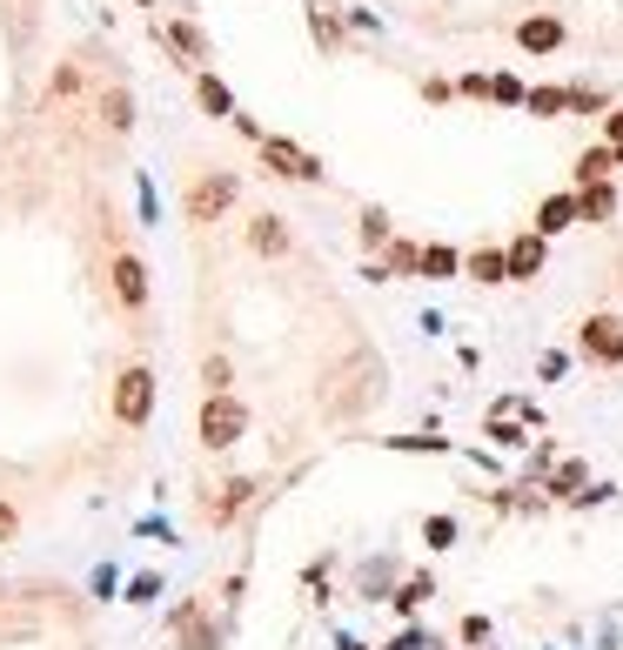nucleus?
Returning a JSON list of instances; mask_svg holds the SVG:
<instances>
[{"instance_id": "obj_4", "label": "nucleus", "mask_w": 623, "mask_h": 650, "mask_svg": "<svg viewBox=\"0 0 623 650\" xmlns=\"http://www.w3.org/2000/svg\"><path fill=\"white\" fill-rule=\"evenodd\" d=\"M255 148H262V168H268V175H282V181H308V188L329 181V168L308 155V148H295L289 135H262Z\"/></svg>"}, {"instance_id": "obj_6", "label": "nucleus", "mask_w": 623, "mask_h": 650, "mask_svg": "<svg viewBox=\"0 0 623 650\" xmlns=\"http://www.w3.org/2000/svg\"><path fill=\"white\" fill-rule=\"evenodd\" d=\"M107 289H114V302H122L128 316H141V309H148V295H154L148 262H141L135 248H114V255H107Z\"/></svg>"}, {"instance_id": "obj_2", "label": "nucleus", "mask_w": 623, "mask_h": 650, "mask_svg": "<svg viewBox=\"0 0 623 650\" xmlns=\"http://www.w3.org/2000/svg\"><path fill=\"white\" fill-rule=\"evenodd\" d=\"M194 436L202 449H236L249 436V403L228 390V396H202V416H194Z\"/></svg>"}, {"instance_id": "obj_17", "label": "nucleus", "mask_w": 623, "mask_h": 650, "mask_svg": "<svg viewBox=\"0 0 623 650\" xmlns=\"http://www.w3.org/2000/svg\"><path fill=\"white\" fill-rule=\"evenodd\" d=\"M483 436H490L496 449H530L536 430L523 423V416H510V409H490V416H483Z\"/></svg>"}, {"instance_id": "obj_40", "label": "nucleus", "mask_w": 623, "mask_h": 650, "mask_svg": "<svg viewBox=\"0 0 623 650\" xmlns=\"http://www.w3.org/2000/svg\"><path fill=\"white\" fill-rule=\"evenodd\" d=\"M610 496H616L610 483H590V489H576V504H570V510H597V504H610Z\"/></svg>"}, {"instance_id": "obj_14", "label": "nucleus", "mask_w": 623, "mask_h": 650, "mask_svg": "<svg viewBox=\"0 0 623 650\" xmlns=\"http://www.w3.org/2000/svg\"><path fill=\"white\" fill-rule=\"evenodd\" d=\"M289 242H295V235H289V215L268 208V215H255V221H249V248H255V255L276 262V255H289Z\"/></svg>"}, {"instance_id": "obj_12", "label": "nucleus", "mask_w": 623, "mask_h": 650, "mask_svg": "<svg viewBox=\"0 0 623 650\" xmlns=\"http://www.w3.org/2000/svg\"><path fill=\"white\" fill-rule=\"evenodd\" d=\"M576 221H583V208H576V188H563V195H543V202H536V221H530V228L557 242L563 228H576Z\"/></svg>"}, {"instance_id": "obj_44", "label": "nucleus", "mask_w": 623, "mask_h": 650, "mask_svg": "<svg viewBox=\"0 0 623 650\" xmlns=\"http://www.w3.org/2000/svg\"><path fill=\"white\" fill-rule=\"evenodd\" d=\"M603 141H610V148H623V101L603 114Z\"/></svg>"}, {"instance_id": "obj_10", "label": "nucleus", "mask_w": 623, "mask_h": 650, "mask_svg": "<svg viewBox=\"0 0 623 650\" xmlns=\"http://www.w3.org/2000/svg\"><path fill=\"white\" fill-rule=\"evenodd\" d=\"M462 276L483 282V289H503V282H510V248H496V242L462 248Z\"/></svg>"}, {"instance_id": "obj_29", "label": "nucleus", "mask_w": 623, "mask_h": 650, "mask_svg": "<svg viewBox=\"0 0 623 650\" xmlns=\"http://www.w3.org/2000/svg\"><path fill=\"white\" fill-rule=\"evenodd\" d=\"M389 577H396V563H389V557L363 563V597H369V603H389Z\"/></svg>"}, {"instance_id": "obj_35", "label": "nucleus", "mask_w": 623, "mask_h": 650, "mask_svg": "<svg viewBox=\"0 0 623 650\" xmlns=\"http://www.w3.org/2000/svg\"><path fill=\"white\" fill-rule=\"evenodd\" d=\"M135 202H141V221H148V228H162V202H154V181H148V175L135 181Z\"/></svg>"}, {"instance_id": "obj_25", "label": "nucleus", "mask_w": 623, "mask_h": 650, "mask_svg": "<svg viewBox=\"0 0 623 650\" xmlns=\"http://www.w3.org/2000/svg\"><path fill=\"white\" fill-rule=\"evenodd\" d=\"M382 449H403V456H449L456 443H449V436H430V430H422V436H382Z\"/></svg>"}, {"instance_id": "obj_27", "label": "nucleus", "mask_w": 623, "mask_h": 650, "mask_svg": "<svg viewBox=\"0 0 623 650\" xmlns=\"http://www.w3.org/2000/svg\"><path fill=\"white\" fill-rule=\"evenodd\" d=\"M202 390H208V396H228V390H236V362H228L221 349L202 356Z\"/></svg>"}, {"instance_id": "obj_41", "label": "nucleus", "mask_w": 623, "mask_h": 650, "mask_svg": "<svg viewBox=\"0 0 623 650\" xmlns=\"http://www.w3.org/2000/svg\"><path fill=\"white\" fill-rule=\"evenodd\" d=\"M14 537H21V510L0 496V544H14Z\"/></svg>"}, {"instance_id": "obj_30", "label": "nucleus", "mask_w": 623, "mask_h": 650, "mask_svg": "<svg viewBox=\"0 0 623 650\" xmlns=\"http://www.w3.org/2000/svg\"><path fill=\"white\" fill-rule=\"evenodd\" d=\"M382 650H449L436 630H422V624H409V630H396V637H389Z\"/></svg>"}, {"instance_id": "obj_23", "label": "nucleus", "mask_w": 623, "mask_h": 650, "mask_svg": "<svg viewBox=\"0 0 623 650\" xmlns=\"http://www.w3.org/2000/svg\"><path fill=\"white\" fill-rule=\"evenodd\" d=\"M382 269H389V282H396V276H422V242H389L382 248Z\"/></svg>"}, {"instance_id": "obj_19", "label": "nucleus", "mask_w": 623, "mask_h": 650, "mask_svg": "<svg viewBox=\"0 0 623 650\" xmlns=\"http://www.w3.org/2000/svg\"><path fill=\"white\" fill-rule=\"evenodd\" d=\"M610 175H616V148H610V141L583 148V155H576V168H570V181H576V188H590V181H610Z\"/></svg>"}, {"instance_id": "obj_9", "label": "nucleus", "mask_w": 623, "mask_h": 650, "mask_svg": "<svg viewBox=\"0 0 623 650\" xmlns=\"http://www.w3.org/2000/svg\"><path fill=\"white\" fill-rule=\"evenodd\" d=\"M503 248H510V282H536L543 269H550V235H536V228L510 235Z\"/></svg>"}, {"instance_id": "obj_39", "label": "nucleus", "mask_w": 623, "mask_h": 650, "mask_svg": "<svg viewBox=\"0 0 623 650\" xmlns=\"http://www.w3.org/2000/svg\"><path fill=\"white\" fill-rule=\"evenodd\" d=\"M456 94H462V101H490V74H462Z\"/></svg>"}, {"instance_id": "obj_34", "label": "nucleus", "mask_w": 623, "mask_h": 650, "mask_svg": "<svg viewBox=\"0 0 623 650\" xmlns=\"http://www.w3.org/2000/svg\"><path fill=\"white\" fill-rule=\"evenodd\" d=\"M456 637H462V643H476V650H483V643L496 637V624L483 617V610H470V617H462V624H456Z\"/></svg>"}, {"instance_id": "obj_22", "label": "nucleus", "mask_w": 623, "mask_h": 650, "mask_svg": "<svg viewBox=\"0 0 623 650\" xmlns=\"http://www.w3.org/2000/svg\"><path fill=\"white\" fill-rule=\"evenodd\" d=\"M356 235H363V248H369V255H382L389 242H396V221H389L382 208H363V215H356Z\"/></svg>"}, {"instance_id": "obj_43", "label": "nucleus", "mask_w": 623, "mask_h": 650, "mask_svg": "<svg viewBox=\"0 0 623 650\" xmlns=\"http://www.w3.org/2000/svg\"><path fill=\"white\" fill-rule=\"evenodd\" d=\"M74 88H81V67H61L54 81H48V101H54V94H74Z\"/></svg>"}, {"instance_id": "obj_24", "label": "nucleus", "mask_w": 623, "mask_h": 650, "mask_svg": "<svg viewBox=\"0 0 623 650\" xmlns=\"http://www.w3.org/2000/svg\"><path fill=\"white\" fill-rule=\"evenodd\" d=\"M101 122H107L114 135H128V128H135V94H128V88H107V94H101Z\"/></svg>"}, {"instance_id": "obj_1", "label": "nucleus", "mask_w": 623, "mask_h": 650, "mask_svg": "<svg viewBox=\"0 0 623 650\" xmlns=\"http://www.w3.org/2000/svg\"><path fill=\"white\" fill-rule=\"evenodd\" d=\"M154 390H162L154 369H148V362H128L122 375H114V396H107L114 423H122V430H148V423H154Z\"/></svg>"}, {"instance_id": "obj_16", "label": "nucleus", "mask_w": 623, "mask_h": 650, "mask_svg": "<svg viewBox=\"0 0 623 650\" xmlns=\"http://www.w3.org/2000/svg\"><path fill=\"white\" fill-rule=\"evenodd\" d=\"M194 101H202V114H215V122H236V94H228L221 74L194 67Z\"/></svg>"}, {"instance_id": "obj_31", "label": "nucleus", "mask_w": 623, "mask_h": 650, "mask_svg": "<svg viewBox=\"0 0 623 650\" xmlns=\"http://www.w3.org/2000/svg\"><path fill=\"white\" fill-rule=\"evenodd\" d=\"M490 101H496V107H523V101H530V88L517 81V74H490Z\"/></svg>"}, {"instance_id": "obj_5", "label": "nucleus", "mask_w": 623, "mask_h": 650, "mask_svg": "<svg viewBox=\"0 0 623 650\" xmlns=\"http://www.w3.org/2000/svg\"><path fill=\"white\" fill-rule=\"evenodd\" d=\"M236 202H242V175L215 168V175H202V181L188 188V202H181V208H188V221H221Z\"/></svg>"}, {"instance_id": "obj_37", "label": "nucleus", "mask_w": 623, "mask_h": 650, "mask_svg": "<svg viewBox=\"0 0 623 650\" xmlns=\"http://www.w3.org/2000/svg\"><path fill=\"white\" fill-rule=\"evenodd\" d=\"M570 114H610V101L597 88H570Z\"/></svg>"}, {"instance_id": "obj_15", "label": "nucleus", "mask_w": 623, "mask_h": 650, "mask_svg": "<svg viewBox=\"0 0 623 650\" xmlns=\"http://www.w3.org/2000/svg\"><path fill=\"white\" fill-rule=\"evenodd\" d=\"M576 489H590V463H583V456H563V463L543 476V496H550V504H576Z\"/></svg>"}, {"instance_id": "obj_28", "label": "nucleus", "mask_w": 623, "mask_h": 650, "mask_svg": "<svg viewBox=\"0 0 623 650\" xmlns=\"http://www.w3.org/2000/svg\"><path fill=\"white\" fill-rule=\"evenodd\" d=\"M536 122H557V114H570V88H530V101H523Z\"/></svg>"}, {"instance_id": "obj_36", "label": "nucleus", "mask_w": 623, "mask_h": 650, "mask_svg": "<svg viewBox=\"0 0 623 650\" xmlns=\"http://www.w3.org/2000/svg\"><path fill=\"white\" fill-rule=\"evenodd\" d=\"M536 375H543V382H563V375H570V356H563V349H543V356H536Z\"/></svg>"}, {"instance_id": "obj_21", "label": "nucleus", "mask_w": 623, "mask_h": 650, "mask_svg": "<svg viewBox=\"0 0 623 650\" xmlns=\"http://www.w3.org/2000/svg\"><path fill=\"white\" fill-rule=\"evenodd\" d=\"M576 208H583V221H597V228H603V221L616 215V188H610V181H590V188H576Z\"/></svg>"}, {"instance_id": "obj_13", "label": "nucleus", "mask_w": 623, "mask_h": 650, "mask_svg": "<svg viewBox=\"0 0 623 650\" xmlns=\"http://www.w3.org/2000/svg\"><path fill=\"white\" fill-rule=\"evenodd\" d=\"M162 41L181 54V67H202V61H215V48H208V34L194 27V21H168V27H154Z\"/></svg>"}, {"instance_id": "obj_20", "label": "nucleus", "mask_w": 623, "mask_h": 650, "mask_svg": "<svg viewBox=\"0 0 623 650\" xmlns=\"http://www.w3.org/2000/svg\"><path fill=\"white\" fill-rule=\"evenodd\" d=\"M456 276H462V248L422 242V282H456Z\"/></svg>"}, {"instance_id": "obj_7", "label": "nucleus", "mask_w": 623, "mask_h": 650, "mask_svg": "<svg viewBox=\"0 0 623 650\" xmlns=\"http://www.w3.org/2000/svg\"><path fill=\"white\" fill-rule=\"evenodd\" d=\"M262 489H268V476H228V483L208 496V504H202V523H208V530H228L242 510L262 504Z\"/></svg>"}, {"instance_id": "obj_18", "label": "nucleus", "mask_w": 623, "mask_h": 650, "mask_svg": "<svg viewBox=\"0 0 623 650\" xmlns=\"http://www.w3.org/2000/svg\"><path fill=\"white\" fill-rule=\"evenodd\" d=\"M430 597H436V577H430V570H416V577H403L396 590H389V610H396V617H416Z\"/></svg>"}, {"instance_id": "obj_3", "label": "nucleus", "mask_w": 623, "mask_h": 650, "mask_svg": "<svg viewBox=\"0 0 623 650\" xmlns=\"http://www.w3.org/2000/svg\"><path fill=\"white\" fill-rule=\"evenodd\" d=\"M576 356L597 369H623V316L616 309H590L576 322Z\"/></svg>"}, {"instance_id": "obj_38", "label": "nucleus", "mask_w": 623, "mask_h": 650, "mask_svg": "<svg viewBox=\"0 0 623 650\" xmlns=\"http://www.w3.org/2000/svg\"><path fill=\"white\" fill-rule=\"evenodd\" d=\"M122 584H128V577H122L114 563H101V570H94V597H122Z\"/></svg>"}, {"instance_id": "obj_32", "label": "nucleus", "mask_w": 623, "mask_h": 650, "mask_svg": "<svg viewBox=\"0 0 623 650\" xmlns=\"http://www.w3.org/2000/svg\"><path fill=\"white\" fill-rule=\"evenodd\" d=\"M308 34H316V48H342V21L329 8H308Z\"/></svg>"}, {"instance_id": "obj_8", "label": "nucleus", "mask_w": 623, "mask_h": 650, "mask_svg": "<svg viewBox=\"0 0 623 650\" xmlns=\"http://www.w3.org/2000/svg\"><path fill=\"white\" fill-rule=\"evenodd\" d=\"M168 630H175L181 650H221V630H215V617L202 610V597H181V603L168 610Z\"/></svg>"}, {"instance_id": "obj_26", "label": "nucleus", "mask_w": 623, "mask_h": 650, "mask_svg": "<svg viewBox=\"0 0 623 650\" xmlns=\"http://www.w3.org/2000/svg\"><path fill=\"white\" fill-rule=\"evenodd\" d=\"M456 537H462V523H456L449 510H436V517H422V544H430V550H456Z\"/></svg>"}, {"instance_id": "obj_45", "label": "nucleus", "mask_w": 623, "mask_h": 650, "mask_svg": "<svg viewBox=\"0 0 623 650\" xmlns=\"http://www.w3.org/2000/svg\"><path fill=\"white\" fill-rule=\"evenodd\" d=\"M616 168H623V148H616Z\"/></svg>"}, {"instance_id": "obj_33", "label": "nucleus", "mask_w": 623, "mask_h": 650, "mask_svg": "<svg viewBox=\"0 0 623 650\" xmlns=\"http://www.w3.org/2000/svg\"><path fill=\"white\" fill-rule=\"evenodd\" d=\"M154 597H162V577H154V570H135L122 584V603H154Z\"/></svg>"}, {"instance_id": "obj_11", "label": "nucleus", "mask_w": 623, "mask_h": 650, "mask_svg": "<svg viewBox=\"0 0 623 650\" xmlns=\"http://www.w3.org/2000/svg\"><path fill=\"white\" fill-rule=\"evenodd\" d=\"M570 41V27L557 21V14H530V21H517V48L523 54H557Z\"/></svg>"}, {"instance_id": "obj_42", "label": "nucleus", "mask_w": 623, "mask_h": 650, "mask_svg": "<svg viewBox=\"0 0 623 650\" xmlns=\"http://www.w3.org/2000/svg\"><path fill=\"white\" fill-rule=\"evenodd\" d=\"M422 101H436V107H443V101H456V81H443V74H430V81H422Z\"/></svg>"}]
</instances>
